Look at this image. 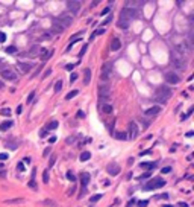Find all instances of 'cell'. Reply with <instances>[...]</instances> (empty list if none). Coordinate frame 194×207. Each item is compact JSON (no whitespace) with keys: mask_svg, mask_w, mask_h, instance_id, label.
I'll return each mask as SVG.
<instances>
[{"mask_svg":"<svg viewBox=\"0 0 194 207\" xmlns=\"http://www.w3.org/2000/svg\"><path fill=\"white\" fill-rule=\"evenodd\" d=\"M29 187H30V189H36V184H35V180H30V181H29Z\"/></svg>","mask_w":194,"mask_h":207,"instance_id":"50","label":"cell"},{"mask_svg":"<svg viewBox=\"0 0 194 207\" xmlns=\"http://www.w3.org/2000/svg\"><path fill=\"white\" fill-rule=\"evenodd\" d=\"M112 72V63H105L102 66V73H100V79L102 81H108L109 79V75Z\"/></svg>","mask_w":194,"mask_h":207,"instance_id":"5","label":"cell"},{"mask_svg":"<svg viewBox=\"0 0 194 207\" xmlns=\"http://www.w3.org/2000/svg\"><path fill=\"white\" fill-rule=\"evenodd\" d=\"M43 181H44V184L49 183V169H46V171L43 172Z\"/></svg>","mask_w":194,"mask_h":207,"instance_id":"34","label":"cell"},{"mask_svg":"<svg viewBox=\"0 0 194 207\" xmlns=\"http://www.w3.org/2000/svg\"><path fill=\"white\" fill-rule=\"evenodd\" d=\"M46 128H47V129H56V128H58V122H56V120H53V122L47 123V125H46Z\"/></svg>","mask_w":194,"mask_h":207,"instance_id":"32","label":"cell"},{"mask_svg":"<svg viewBox=\"0 0 194 207\" xmlns=\"http://www.w3.org/2000/svg\"><path fill=\"white\" fill-rule=\"evenodd\" d=\"M103 32H105V29H99V31H96V32H94V34L91 35V40H94V38H96L97 35H102Z\"/></svg>","mask_w":194,"mask_h":207,"instance_id":"37","label":"cell"},{"mask_svg":"<svg viewBox=\"0 0 194 207\" xmlns=\"http://www.w3.org/2000/svg\"><path fill=\"white\" fill-rule=\"evenodd\" d=\"M55 20L61 25V28H62V29L68 28V26L73 23V18H71L70 15H65V14H64V15H61V17H58V18H55Z\"/></svg>","mask_w":194,"mask_h":207,"instance_id":"7","label":"cell"},{"mask_svg":"<svg viewBox=\"0 0 194 207\" xmlns=\"http://www.w3.org/2000/svg\"><path fill=\"white\" fill-rule=\"evenodd\" d=\"M106 171H108V174H109V175L115 177V175H118V174H120L121 167H120V164H118V163H115V161H114V163H109V164H108Z\"/></svg>","mask_w":194,"mask_h":207,"instance_id":"9","label":"cell"},{"mask_svg":"<svg viewBox=\"0 0 194 207\" xmlns=\"http://www.w3.org/2000/svg\"><path fill=\"white\" fill-rule=\"evenodd\" d=\"M55 142H56V137H55V136H53V137H50V143H55Z\"/></svg>","mask_w":194,"mask_h":207,"instance_id":"62","label":"cell"},{"mask_svg":"<svg viewBox=\"0 0 194 207\" xmlns=\"http://www.w3.org/2000/svg\"><path fill=\"white\" fill-rule=\"evenodd\" d=\"M191 52V49L188 47V44L187 43H182V44H178V47H176V53H179L182 58H185V56H188V53Z\"/></svg>","mask_w":194,"mask_h":207,"instance_id":"11","label":"cell"},{"mask_svg":"<svg viewBox=\"0 0 194 207\" xmlns=\"http://www.w3.org/2000/svg\"><path fill=\"white\" fill-rule=\"evenodd\" d=\"M164 207H173V205H170V204H164Z\"/></svg>","mask_w":194,"mask_h":207,"instance_id":"64","label":"cell"},{"mask_svg":"<svg viewBox=\"0 0 194 207\" xmlns=\"http://www.w3.org/2000/svg\"><path fill=\"white\" fill-rule=\"evenodd\" d=\"M74 66H76V64H67V66H65V69H67V70H71Z\"/></svg>","mask_w":194,"mask_h":207,"instance_id":"57","label":"cell"},{"mask_svg":"<svg viewBox=\"0 0 194 207\" xmlns=\"http://www.w3.org/2000/svg\"><path fill=\"white\" fill-rule=\"evenodd\" d=\"M137 15H138L137 9H133V8H124V9L121 11L120 18H124V20L132 22V20H135V18H137Z\"/></svg>","mask_w":194,"mask_h":207,"instance_id":"4","label":"cell"},{"mask_svg":"<svg viewBox=\"0 0 194 207\" xmlns=\"http://www.w3.org/2000/svg\"><path fill=\"white\" fill-rule=\"evenodd\" d=\"M193 134H194V133H193V131H188V133H187V137H191Z\"/></svg>","mask_w":194,"mask_h":207,"instance_id":"63","label":"cell"},{"mask_svg":"<svg viewBox=\"0 0 194 207\" xmlns=\"http://www.w3.org/2000/svg\"><path fill=\"white\" fill-rule=\"evenodd\" d=\"M147 205H149V201H147V199H146V201H140V202H138V207H147Z\"/></svg>","mask_w":194,"mask_h":207,"instance_id":"45","label":"cell"},{"mask_svg":"<svg viewBox=\"0 0 194 207\" xmlns=\"http://www.w3.org/2000/svg\"><path fill=\"white\" fill-rule=\"evenodd\" d=\"M50 37H52V34H50V32H46V34L41 37V40H50Z\"/></svg>","mask_w":194,"mask_h":207,"instance_id":"43","label":"cell"},{"mask_svg":"<svg viewBox=\"0 0 194 207\" xmlns=\"http://www.w3.org/2000/svg\"><path fill=\"white\" fill-rule=\"evenodd\" d=\"M41 204L46 207H58L56 201H53V199H44V201H41Z\"/></svg>","mask_w":194,"mask_h":207,"instance_id":"24","label":"cell"},{"mask_svg":"<svg viewBox=\"0 0 194 207\" xmlns=\"http://www.w3.org/2000/svg\"><path fill=\"white\" fill-rule=\"evenodd\" d=\"M143 178H150V174H149V172H147V174H146V175H143V177H140V180H143Z\"/></svg>","mask_w":194,"mask_h":207,"instance_id":"61","label":"cell"},{"mask_svg":"<svg viewBox=\"0 0 194 207\" xmlns=\"http://www.w3.org/2000/svg\"><path fill=\"white\" fill-rule=\"evenodd\" d=\"M67 8H68V11H71L73 14H76L77 11L81 9V2H77V0H73V2H67Z\"/></svg>","mask_w":194,"mask_h":207,"instance_id":"14","label":"cell"},{"mask_svg":"<svg viewBox=\"0 0 194 207\" xmlns=\"http://www.w3.org/2000/svg\"><path fill=\"white\" fill-rule=\"evenodd\" d=\"M111 20H112V17H111V15H109V17H106L105 20L102 22V26H106V25H109V23H111Z\"/></svg>","mask_w":194,"mask_h":207,"instance_id":"40","label":"cell"},{"mask_svg":"<svg viewBox=\"0 0 194 207\" xmlns=\"http://www.w3.org/2000/svg\"><path fill=\"white\" fill-rule=\"evenodd\" d=\"M49 154H50V148H47V149H46V151H44V154H43V155H44V157H47Z\"/></svg>","mask_w":194,"mask_h":207,"instance_id":"58","label":"cell"},{"mask_svg":"<svg viewBox=\"0 0 194 207\" xmlns=\"http://www.w3.org/2000/svg\"><path fill=\"white\" fill-rule=\"evenodd\" d=\"M52 28H53V31H55V32H62V31H64V29L61 28V25L58 23V22L55 20V18H53V26H52Z\"/></svg>","mask_w":194,"mask_h":207,"instance_id":"27","label":"cell"},{"mask_svg":"<svg viewBox=\"0 0 194 207\" xmlns=\"http://www.w3.org/2000/svg\"><path fill=\"white\" fill-rule=\"evenodd\" d=\"M138 134H140V129H138V125L135 123V122H132V123H129V137L127 139H137L138 137Z\"/></svg>","mask_w":194,"mask_h":207,"instance_id":"12","label":"cell"},{"mask_svg":"<svg viewBox=\"0 0 194 207\" xmlns=\"http://www.w3.org/2000/svg\"><path fill=\"white\" fill-rule=\"evenodd\" d=\"M17 67H18V70H20L21 73H27V72L30 70L32 64H27V63H18V64H17Z\"/></svg>","mask_w":194,"mask_h":207,"instance_id":"17","label":"cell"},{"mask_svg":"<svg viewBox=\"0 0 194 207\" xmlns=\"http://www.w3.org/2000/svg\"><path fill=\"white\" fill-rule=\"evenodd\" d=\"M17 169H18V171H23V169H24V164H23V163H18Z\"/></svg>","mask_w":194,"mask_h":207,"instance_id":"56","label":"cell"},{"mask_svg":"<svg viewBox=\"0 0 194 207\" xmlns=\"http://www.w3.org/2000/svg\"><path fill=\"white\" fill-rule=\"evenodd\" d=\"M77 117H79V119L85 117V113H84V111H77Z\"/></svg>","mask_w":194,"mask_h":207,"instance_id":"54","label":"cell"},{"mask_svg":"<svg viewBox=\"0 0 194 207\" xmlns=\"http://www.w3.org/2000/svg\"><path fill=\"white\" fill-rule=\"evenodd\" d=\"M33 98H35V91H30V93H29V96H27V101H26V102H27V104H30V102L33 101Z\"/></svg>","mask_w":194,"mask_h":207,"instance_id":"39","label":"cell"},{"mask_svg":"<svg viewBox=\"0 0 194 207\" xmlns=\"http://www.w3.org/2000/svg\"><path fill=\"white\" fill-rule=\"evenodd\" d=\"M117 26H118L120 29H129V26H130V22H129V20H124V18H118V23H117Z\"/></svg>","mask_w":194,"mask_h":207,"instance_id":"18","label":"cell"},{"mask_svg":"<svg viewBox=\"0 0 194 207\" xmlns=\"http://www.w3.org/2000/svg\"><path fill=\"white\" fill-rule=\"evenodd\" d=\"M67 180H70V181H73V183L76 181V177H74V174H73L71 171H68V172H67Z\"/></svg>","mask_w":194,"mask_h":207,"instance_id":"35","label":"cell"},{"mask_svg":"<svg viewBox=\"0 0 194 207\" xmlns=\"http://www.w3.org/2000/svg\"><path fill=\"white\" fill-rule=\"evenodd\" d=\"M24 202V198H12V199H5V204H20Z\"/></svg>","mask_w":194,"mask_h":207,"instance_id":"23","label":"cell"},{"mask_svg":"<svg viewBox=\"0 0 194 207\" xmlns=\"http://www.w3.org/2000/svg\"><path fill=\"white\" fill-rule=\"evenodd\" d=\"M76 79H77V75H76V73H71V76H70V82L73 84V82H74Z\"/></svg>","mask_w":194,"mask_h":207,"instance_id":"49","label":"cell"},{"mask_svg":"<svg viewBox=\"0 0 194 207\" xmlns=\"http://www.w3.org/2000/svg\"><path fill=\"white\" fill-rule=\"evenodd\" d=\"M178 205H179V207H188V204H187V202H182V201H181Z\"/></svg>","mask_w":194,"mask_h":207,"instance_id":"60","label":"cell"},{"mask_svg":"<svg viewBox=\"0 0 194 207\" xmlns=\"http://www.w3.org/2000/svg\"><path fill=\"white\" fill-rule=\"evenodd\" d=\"M115 139H118V140H127V134H126V133H117V134H115Z\"/></svg>","mask_w":194,"mask_h":207,"instance_id":"31","label":"cell"},{"mask_svg":"<svg viewBox=\"0 0 194 207\" xmlns=\"http://www.w3.org/2000/svg\"><path fill=\"white\" fill-rule=\"evenodd\" d=\"M41 52H43V49H40L38 46H33L32 49H30V56H38V55H41Z\"/></svg>","mask_w":194,"mask_h":207,"instance_id":"22","label":"cell"},{"mask_svg":"<svg viewBox=\"0 0 194 207\" xmlns=\"http://www.w3.org/2000/svg\"><path fill=\"white\" fill-rule=\"evenodd\" d=\"M0 75L5 78V79H9V81H15L17 79V73L11 69H3L2 72H0Z\"/></svg>","mask_w":194,"mask_h":207,"instance_id":"13","label":"cell"},{"mask_svg":"<svg viewBox=\"0 0 194 207\" xmlns=\"http://www.w3.org/2000/svg\"><path fill=\"white\" fill-rule=\"evenodd\" d=\"M18 146H20V140H17L15 137H9L5 140V148L6 149H12V151H15V149H18Z\"/></svg>","mask_w":194,"mask_h":207,"instance_id":"8","label":"cell"},{"mask_svg":"<svg viewBox=\"0 0 194 207\" xmlns=\"http://www.w3.org/2000/svg\"><path fill=\"white\" fill-rule=\"evenodd\" d=\"M8 158V154L6 152H2V154H0V160H6Z\"/></svg>","mask_w":194,"mask_h":207,"instance_id":"53","label":"cell"},{"mask_svg":"<svg viewBox=\"0 0 194 207\" xmlns=\"http://www.w3.org/2000/svg\"><path fill=\"white\" fill-rule=\"evenodd\" d=\"M77 93H79V91H77V90H73V91H70V93H67V96H65V99H67V101H70V99H73L74 96H77Z\"/></svg>","mask_w":194,"mask_h":207,"instance_id":"30","label":"cell"},{"mask_svg":"<svg viewBox=\"0 0 194 207\" xmlns=\"http://www.w3.org/2000/svg\"><path fill=\"white\" fill-rule=\"evenodd\" d=\"M12 125H14V122L6 120V122H3V123H0V129H2V131H6V129H9Z\"/></svg>","mask_w":194,"mask_h":207,"instance_id":"25","label":"cell"},{"mask_svg":"<svg viewBox=\"0 0 194 207\" xmlns=\"http://www.w3.org/2000/svg\"><path fill=\"white\" fill-rule=\"evenodd\" d=\"M165 184V180L164 178H152L150 181H147L144 186H143V190H153V189H159Z\"/></svg>","mask_w":194,"mask_h":207,"instance_id":"3","label":"cell"},{"mask_svg":"<svg viewBox=\"0 0 194 207\" xmlns=\"http://www.w3.org/2000/svg\"><path fill=\"white\" fill-rule=\"evenodd\" d=\"M90 158H91V152L84 151V152L81 154V161H87V160H90Z\"/></svg>","mask_w":194,"mask_h":207,"instance_id":"28","label":"cell"},{"mask_svg":"<svg viewBox=\"0 0 194 207\" xmlns=\"http://www.w3.org/2000/svg\"><path fill=\"white\" fill-rule=\"evenodd\" d=\"M100 198H102V193H97V195H93V196H91V201L96 202V201H99Z\"/></svg>","mask_w":194,"mask_h":207,"instance_id":"41","label":"cell"},{"mask_svg":"<svg viewBox=\"0 0 194 207\" xmlns=\"http://www.w3.org/2000/svg\"><path fill=\"white\" fill-rule=\"evenodd\" d=\"M52 55H53V50H46V49H43V52H41V60H43V61H47Z\"/></svg>","mask_w":194,"mask_h":207,"instance_id":"21","label":"cell"},{"mask_svg":"<svg viewBox=\"0 0 194 207\" xmlns=\"http://www.w3.org/2000/svg\"><path fill=\"white\" fill-rule=\"evenodd\" d=\"M87 49H88V46H87V44H85V46H84V47H82V50H81V53H79V56H82V55H84V53H85V52H87Z\"/></svg>","mask_w":194,"mask_h":207,"instance_id":"52","label":"cell"},{"mask_svg":"<svg viewBox=\"0 0 194 207\" xmlns=\"http://www.w3.org/2000/svg\"><path fill=\"white\" fill-rule=\"evenodd\" d=\"M90 180H91V175H90L88 172H84V174L81 175V181H82V186H84V189H85V186H88Z\"/></svg>","mask_w":194,"mask_h":207,"instance_id":"19","label":"cell"},{"mask_svg":"<svg viewBox=\"0 0 194 207\" xmlns=\"http://www.w3.org/2000/svg\"><path fill=\"white\" fill-rule=\"evenodd\" d=\"M84 75H85V78H84V84H85V85H88V84L91 82V69H88V67H87V69L84 70Z\"/></svg>","mask_w":194,"mask_h":207,"instance_id":"20","label":"cell"},{"mask_svg":"<svg viewBox=\"0 0 194 207\" xmlns=\"http://www.w3.org/2000/svg\"><path fill=\"white\" fill-rule=\"evenodd\" d=\"M156 199H167L168 198V193H162V195H159V196H155Z\"/></svg>","mask_w":194,"mask_h":207,"instance_id":"46","label":"cell"},{"mask_svg":"<svg viewBox=\"0 0 194 207\" xmlns=\"http://www.w3.org/2000/svg\"><path fill=\"white\" fill-rule=\"evenodd\" d=\"M0 114L2 116H11V110L9 108H3V110H0Z\"/></svg>","mask_w":194,"mask_h":207,"instance_id":"36","label":"cell"},{"mask_svg":"<svg viewBox=\"0 0 194 207\" xmlns=\"http://www.w3.org/2000/svg\"><path fill=\"white\" fill-rule=\"evenodd\" d=\"M15 52H17V47H15V46H9V47H6V53H12V55H14Z\"/></svg>","mask_w":194,"mask_h":207,"instance_id":"38","label":"cell"},{"mask_svg":"<svg viewBox=\"0 0 194 207\" xmlns=\"http://www.w3.org/2000/svg\"><path fill=\"white\" fill-rule=\"evenodd\" d=\"M100 110L105 113V114H109V113H112V107H111V105H108V104H106V105H102V107H100Z\"/></svg>","mask_w":194,"mask_h":207,"instance_id":"29","label":"cell"},{"mask_svg":"<svg viewBox=\"0 0 194 207\" xmlns=\"http://www.w3.org/2000/svg\"><path fill=\"white\" fill-rule=\"evenodd\" d=\"M158 113H161V107L155 105V107H152V108H147V110L144 111V114H146L147 117H153V116H156Z\"/></svg>","mask_w":194,"mask_h":207,"instance_id":"15","label":"cell"},{"mask_svg":"<svg viewBox=\"0 0 194 207\" xmlns=\"http://www.w3.org/2000/svg\"><path fill=\"white\" fill-rule=\"evenodd\" d=\"M108 12H109V8H105V9H103V11H102V15H106V14H108Z\"/></svg>","mask_w":194,"mask_h":207,"instance_id":"59","label":"cell"},{"mask_svg":"<svg viewBox=\"0 0 194 207\" xmlns=\"http://www.w3.org/2000/svg\"><path fill=\"white\" fill-rule=\"evenodd\" d=\"M162 174H168V172H171V167L170 166H167V167H162V171H161Z\"/></svg>","mask_w":194,"mask_h":207,"instance_id":"47","label":"cell"},{"mask_svg":"<svg viewBox=\"0 0 194 207\" xmlns=\"http://www.w3.org/2000/svg\"><path fill=\"white\" fill-rule=\"evenodd\" d=\"M65 142H67V145H71V143H74V142H76V137H73V136H71V137H68Z\"/></svg>","mask_w":194,"mask_h":207,"instance_id":"44","label":"cell"},{"mask_svg":"<svg viewBox=\"0 0 194 207\" xmlns=\"http://www.w3.org/2000/svg\"><path fill=\"white\" fill-rule=\"evenodd\" d=\"M55 161H56V155H52V157H50V161H49V167H52V166L55 164Z\"/></svg>","mask_w":194,"mask_h":207,"instance_id":"42","label":"cell"},{"mask_svg":"<svg viewBox=\"0 0 194 207\" xmlns=\"http://www.w3.org/2000/svg\"><path fill=\"white\" fill-rule=\"evenodd\" d=\"M109 49H111L112 52H115V50L121 49V41H120L118 38H114V40L111 41V46H109Z\"/></svg>","mask_w":194,"mask_h":207,"instance_id":"16","label":"cell"},{"mask_svg":"<svg viewBox=\"0 0 194 207\" xmlns=\"http://www.w3.org/2000/svg\"><path fill=\"white\" fill-rule=\"evenodd\" d=\"M170 60H171V64L179 69V70H185L187 69V63H185V58H182V56L176 52H171V56H170Z\"/></svg>","mask_w":194,"mask_h":207,"instance_id":"2","label":"cell"},{"mask_svg":"<svg viewBox=\"0 0 194 207\" xmlns=\"http://www.w3.org/2000/svg\"><path fill=\"white\" fill-rule=\"evenodd\" d=\"M158 163L156 161H153V163H141V167L143 169H153V167H156Z\"/></svg>","mask_w":194,"mask_h":207,"instance_id":"26","label":"cell"},{"mask_svg":"<svg viewBox=\"0 0 194 207\" xmlns=\"http://www.w3.org/2000/svg\"><path fill=\"white\" fill-rule=\"evenodd\" d=\"M171 96H173L171 88H168V87H159V88L156 90V93H155V101L159 102L161 105H165L167 101H168Z\"/></svg>","mask_w":194,"mask_h":207,"instance_id":"1","label":"cell"},{"mask_svg":"<svg viewBox=\"0 0 194 207\" xmlns=\"http://www.w3.org/2000/svg\"><path fill=\"white\" fill-rule=\"evenodd\" d=\"M61 90H62V81H56V84H55V91L59 93Z\"/></svg>","mask_w":194,"mask_h":207,"instance_id":"33","label":"cell"},{"mask_svg":"<svg viewBox=\"0 0 194 207\" xmlns=\"http://www.w3.org/2000/svg\"><path fill=\"white\" fill-rule=\"evenodd\" d=\"M21 111H23V107L18 105V107H17V114H21Z\"/></svg>","mask_w":194,"mask_h":207,"instance_id":"55","label":"cell"},{"mask_svg":"<svg viewBox=\"0 0 194 207\" xmlns=\"http://www.w3.org/2000/svg\"><path fill=\"white\" fill-rule=\"evenodd\" d=\"M109 95H111L109 85H100V87H99V98H100V101L106 102V101L109 99Z\"/></svg>","mask_w":194,"mask_h":207,"instance_id":"6","label":"cell"},{"mask_svg":"<svg viewBox=\"0 0 194 207\" xmlns=\"http://www.w3.org/2000/svg\"><path fill=\"white\" fill-rule=\"evenodd\" d=\"M6 41V35L3 32H0V43H5Z\"/></svg>","mask_w":194,"mask_h":207,"instance_id":"48","label":"cell"},{"mask_svg":"<svg viewBox=\"0 0 194 207\" xmlns=\"http://www.w3.org/2000/svg\"><path fill=\"white\" fill-rule=\"evenodd\" d=\"M164 78H165V81H167L168 84H178V82L181 81L179 75L174 73V72H167V73L164 75Z\"/></svg>","mask_w":194,"mask_h":207,"instance_id":"10","label":"cell"},{"mask_svg":"<svg viewBox=\"0 0 194 207\" xmlns=\"http://www.w3.org/2000/svg\"><path fill=\"white\" fill-rule=\"evenodd\" d=\"M50 73H52V69H47V70L44 72V75H43V78H47V76H49Z\"/></svg>","mask_w":194,"mask_h":207,"instance_id":"51","label":"cell"}]
</instances>
